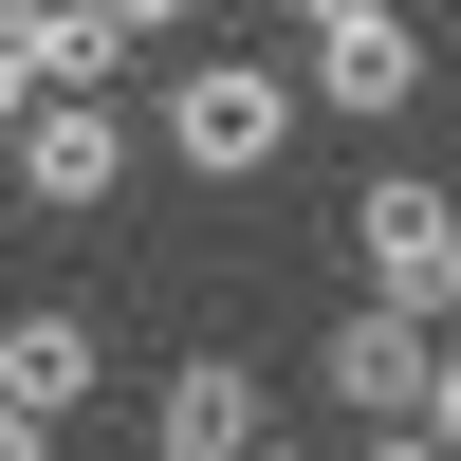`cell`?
<instances>
[{"label": "cell", "instance_id": "cell-4", "mask_svg": "<svg viewBox=\"0 0 461 461\" xmlns=\"http://www.w3.org/2000/svg\"><path fill=\"white\" fill-rule=\"evenodd\" d=\"M295 37H314V74H295L314 111H406V93H425V37H406V0H332V19H295Z\"/></svg>", "mask_w": 461, "mask_h": 461}, {"label": "cell", "instance_id": "cell-13", "mask_svg": "<svg viewBox=\"0 0 461 461\" xmlns=\"http://www.w3.org/2000/svg\"><path fill=\"white\" fill-rule=\"evenodd\" d=\"M167 19H185V0H111V37H167Z\"/></svg>", "mask_w": 461, "mask_h": 461}, {"label": "cell", "instance_id": "cell-9", "mask_svg": "<svg viewBox=\"0 0 461 461\" xmlns=\"http://www.w3.org/2000/svg\"><path fill=\"white\" fill-rule=\"evenodd\" d=\"M425 425L461 443V332H425Z\"/></svg>", "mask_w": 461, "mask_h": 461}, {"label": "cell", "instance_id": "cell-12", "mask_svg": "<svg viewBox=\"0 0 461 461\" xmlns=\"http://www.w3.org/2000/svg\"><path fill=\"white\" fill-rule=\"evenodd\" d=\"M19 111H37V74H19V37H0V130H19Z\"/></svg>", "mask_w": 461, "mask_h": 461}, {"label": "cell", "instance_id": "cell-2", "mask_svg": "<svg viewBox=\"0 0 461 461\" xmlns=\"http://www.w3.org/2000/svg\"><path fill=\"white\" fill-rule=\"evenodd\" d=\"M351 277L388 295V314H461V185H425V167H369L351 185Z\"/></svg>", "mask_w": 461, "mask_h": 461}, {"label": "cell", "instance_id": "cell-5", "mask_svg": "<svg viewBox=\"0 0 461 461\" xmlns=\"http://www.w3.org/2000/svg\"><path fill=\"white\" fill-rule=\"evenodd\" d=\"M258 425H277V388H258L240 351H185L167 388H148V461H240Z\"/></svg>", "mask_w": 461, "mask_h": 461}, {"label": "cell", "instance_id": "cell-10", "mask_svg": "<svg viewBox=\"0 0 461 461\" xmlns=\"http://www.w3.org/2000/svg\"><path fill=\"white\" fill-rule=\"evenodd\" d=\"M351 461H461V443H443V425H369Z\"/></svg>", "mask_w": 461, "mask_h": 461}, {"label": "cell", "instance_id": "cell-11", "mask_svg": "<svg viewBox=\"0 0 461 461\" xmlns=\"http://www.w3.org/2000/svg\"><path fill=\"white\" fill-rule=\"evenodd\" d=\"M0 461H56V425H37V406H0Z\"/></svg>", "mask_w": 461, "mask_h": 461}, {"label": "cell", "instance_id": "cell-7", "mask_svg": "<svg viewBox=\"0 0 461 461\" xmlns=\"http://www.w3.org/2000/svg\"><path fill=\"white\" fill-rule=\"evenodd\" d=\"M314 388L332 406H369V425H425V314H332V351H314Z\"/></svg>", "mask_w": 461, "mask_h": 461}, {"label": "cell", "instance_id": "cell-6", "mask_svg": "<svg viewBox=\"0 0 461 461\" xmlns=\"http://www.w3.org/2000/svg\"><path fill=\"white\" fill-rule=\"evenodd\" d=\"M93 388H111V332L74 314V295H37V314H0V406H37V425H74Z\"/></svg>", "mask_w": 461, "mask_h": 461}, {"label": "cell", "instance_id": "cell-1", "mask_svg": "<svg viewBox=\"0 0 461 461\" xmlns=\"http://www.w3.org/2000/svg\"><path fill=\"white\" fill-rule=\"evenodd\" d=\"M295 130H314V93H295L277 56H203V74L167 93V167H185V185H258Z\"/></svg>", "mask_w": 461, "mask_h": 461}, {"label": "cell", "instance_id": "cell-14", "mask_svg": "<svg viewBox=\"0 0 461 461\" xmlns=\"http://www.w3.org/2000/svg\"><path fill=\"white\" fill-rule=\"evenodd\" d=\"M240 461H314V443H277V425H258V443H240Z\"/></svg>", "mask_w": 461, "mask_h": 461}, {"label": "cell", "instance_id": "cell-8", "mask_svg": "<svg viewBox=\"0 0 461 461\" xmlns=\"http://www.w3.org/2000/svg\"><path fill=\"white\" fill-rule=\"evenodd\" d=\"M0 37H19V74H37V93H111V74H130L111 0H0Z\"/></svg>", "mask_w": 461, "mask_h": 461}, {"label": "cell", "instance_id": "cell-3", "mask_svg": "<svg viewBox=\"0 0 461 461\" xmlns=\"http://www.w3.org/2000/svg\"><path fill=\"white\" fill-rule=\"evenodd\" d=\"M0 148H19V203L37 221H93L111 185H130V111H111V93H37Z\"/></svg>", "mask_w": 461, "mask_h": 461}]
</instances>
